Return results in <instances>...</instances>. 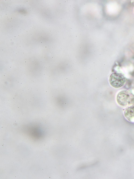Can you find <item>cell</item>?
Listing matches in <instances>:
<instances>
[{
    "label": "cell",
    "mask_w": 134,
    "mask_h": 179,
    "mask_svg": "<svg viewBox=\"0 0 134 179\" xmlns=\"http://www.w3.org/2000/svg\"><path fill=\"white\" fill-rule=\"evenodd\" d=\"M117 101L120 106L122 107H128L134 104V95L127 90H123L118 94Z\"/></svg>",
    "instance_id": "6da1fadb"
},
{
    "label": "cell",
    "mask_w": 134,
    "mask_h": 179,
    "mask_svg": "<svg viewBox=\"0 0 134 179\" xmlns=\"http://www.w3.org/2000/svg\"><path fill=\"white\" fill-rule=\"evenodd\" d=\"M126 79L123 75L115 72L111 75L109 79L111 85L115 88H118L123 87L125 83Z\"/></svg>",
    "instance_id": "7a4b0ae2"
},
{
    "label": "cell",
    "mask_w": 134,
    "mask_h": 179,
    "mask_svg": "<svg viewBox=\"0 0 134 179\" xmlns=\"http://www.w3.org/2000/svg\"><path fill=\"white\" fill-rule=\"evenodd\" d=\"M124 115L129 121L134 122V104L126 108L124 111Z\"/></svg>",
    "instance_id": "3957f363"
}]
</instances>
